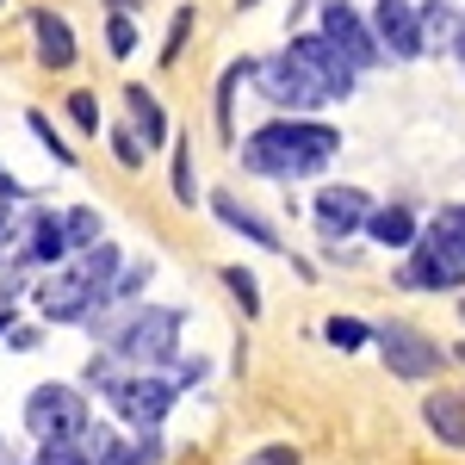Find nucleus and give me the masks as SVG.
Instances as JSON below:
<instances>
[{
  "mask_svg": "<svg viewBox=\"0 0 465 465\" xmlns=\"http://www.w3.org/2000/svg\"><path fill=\"white\" fill-rule=\"evenodd\" d=\"M32 32H37V63L44 69H74V32L63 25V13H44L37 6Z\"/></svg>",
  "mask_w": 465,
  "mask_h": 465,
  "instance_id": "ddd939ff",
  "label": "nucleus"
},
{
  "mask_svg": "<svg viewBox=\"0 0 465 465\" xmlns=\"http://www.w3.org/2000/svg\"><path fill=\"white\" fill-rule=\"evenodd\" d=\"M440 230H447V236L465 249V205H447V212H440Z\"/></svg>",
  "mask_w": 465,
  "mask_h": 465,
  "instance_id": "2f4dec72",
  "label": "nucleus"
},
{
  "mask_svg": "<svg viewBox=\"0 0 465 465\" xmlns=\"http://www.w3.org/2000/svg\"><path fill=\"white\" fill-rule=\"evenodd\" d=\"M155 460H162V440H155V434H143V440L124 447V465H155Z\"/></svg>",
  "mask_w": 465,
  "mask_h": 465,
  "instance_id": "c85d7f7f",
  "label": "nucleus"
},
{
  "mask_svg": "<svg viewBox=\"0 0 465 465\" xmlns=\"http://www.w3.org/2000/svg\"><path fill=\"white\" fill-rule=\"evenodd\" d=\"M453 56H465V25H460V37H453Z\"/></svg>",
  "mask_w": 465,
  "mask_h": 465,
  "instance_id": "c9c22d12",
  "label": "nucleus"
},
{
  "mask_svg": "<svg viewBox=\"0 0 465 465\" xmlns=\"http://www.w3.org/2000/svg\"><path fill=\"white\" fill-rule=\"evenodd\" d=\"M106 354L124 360L131 372H155V366H168L180 354V311L168 304H143L137 317L112 322L106 329Z\"/></svg>",
  "mask_w": 465,
  "mask_h": 465,
  "instance_id": "7ed1b4c3",
  "label": "nucleus"
},
{
  "mask_svg": "<svg viewBox=\"0 0 465 465\" xmlns=\"http://www.w3.org/2000/svg\"><path fill=\"white\" fill-rule=\"evenodd\" d=\"M212 212L223 217V223H230V230H242V236H249L254 249H280V230H273V223H267V217H254L249 205H242V199H236V193H217V199H212Z\"/></svg>",
  "mask_w": 465,
  "mask_h": 465,
  "instance_id": "2eb2a0df",
  "label": "nucleus"
},
{
  "mask_svg": "<svg viewBox=\"0 0 465 465\" xmlns=\"http://www.w3.org/2000/svg\"><path fill=\"white\" fill-rule=\"evenodd\" d=\"M460 317H465V298H460Z\"/></svg>",
  "mask_w": 465,
  "mask_h": 465,
  "instance_id": "e433bc0d",
  "label": "nucleus"
},
{
  "mask_svg": "<svg viewBox=\"0 0 465 465\" xmlns=\"http://www.w3.org/2000/svg\"><path fill=\"white\" fill-rule=\"evenodd\" d=\"M112 143H118V162H124V168H137V162H143V149H137L131 131H112Z\"/></svg>",
  "mask_w": 465,
  "mask_h": 465,
  "instance_id": "7c9ffc66",
  "label": "nucleus"
},
{
  "mask_svg": "<svg viewBox=\"0 0 465 465\" xmlns=\"http://www.w3.org/2000/svg\"><path fill=\"white\" fill-rule=\"evenodd\" d=\"M69 118L81 131H100V100L94 94H69Z\"/></svg>",
  "mask_w": 465,
  "mask_h": 465,
  "instance_id": "bb28decb",
  "label": "nucleus"
},
{
  "mask_svg": "<svg viewBox=\"0 0 465 465\" xmlns=\"http://www.w3.org/2000/svg\"><path fill=\"white\" fill-rule=\"evenodd\" d=\"M19 199H25V186H19L13 174H0V205H19Z\"/></svg>",
  "mask_w": 465,
  "mask_h": 465,
  "instance_id": "473e14b6",
  "label": "nucleus"
},
{
  "mask_svg": "<svg viewBox=\"0 0 465 465\" xmlns=\"http://www.w3.org/2000/svg\"><path fill=\"white\" fill-rule=\"evenodd\" d=\"M25 124H32L37 137H44V149H50V155H56V162H63V168H69V162H74V149H69V143H56V124H50V118H44V112H25Z\"/></svg>",
  "mask_w": 465,
  "mask_h": 465,
  "instance_id": "393cba45",
  "label": "nucleus"
},
{
  "mask_svg": "<svg viewBox=\"0 0 465 465\" xmlns=\"http://www.w3.org/2000/svg\"><path fill=\"white\" fill-rule=\"evenodd\" d=\"M341 149V131H329L317 118H273L242 143V168L249 174H273V180H304Z\"/></svg>",
  "mask_w": 465,
  "mask_h": 465,
  "instance_id": "f257e3e1",
  "label": "nucleus"
},
{
  "mask_svg": "<svg viewBox=\"0 0 465 465\" xmlns=\"http://www.w3.org/2000/svg\"><path fill=\"white\" fill-rule=\"evenodd\" d=\"M25 422H32L37 440H81L87 429V397L74 385H37L25 397Z\"/></svg>",
  "mask_w": 465,
  "mask_h": 465,
  "instance_id": "423d86ee",
  "label": "nucleus"
},
{
  "mask_svg": "<svg viewBox=\"0 0 465 465\" xmlns=\"http://www.w3.org/2000/svg\"><path fill=\"white\" fill-rule=\"evenodd\" d=\"M87 379L106 391V403L131 422V429H143V434H155V422L174 410V397H180L162 372H118L112 360H94V366H87Z\"/></svg>",
  "mask_w": 465,
  "mask_h": 465,
  "instance_id": "20e7f679",
  "label": "nucleus"
},
{
  "mask_svg": "<svg viewBox=\"0 0 465 465\" xmlns=\"http://www.w3.org/2000/svg\"><path fill=\"white\" fill-rule=\"evenodd\" d=\"M186 32H193V13H174V32H168V44H162V63H174V56H180Z\"/></svg>",
  "mask_w": 465,
  "mask_h": 465,
  "instance_id": "c756f323",
  "label": "nucleus"
},
{
  "mask_svg": "<svg viewBox=\"0 0 465 465\" xmlns=\"http://www.w3.org/2000/svg\"><path fill=\"white\" fill-rule=\"evenodd\" d=\"M422 416H429V429L447 440V447H465V397L460 391H434L422 403Z\"/></svg>",
  "mask_w": 465,
  "mask_h": 465,
  "instance_id": "dca6fc26",
  "label": "nucleus"
},
{
  "mask_svg": "<svg viewBox=\"0 0 465 465\" xmlns=\"http://www.w3.org/2000/svg\"><path fill=\"white\" fill-rule=\"evenodd\" d=\"M223 286L236 292L242 317H261V286H254V273H249V267H223Z\"/></svg>",
  "mask_w": 465,
  "mask_h": 465,
  "instance_id": "412c9836",
  "label": "nucleus"
},
{
  "mask_svg": "<svg viewBox=\"0 0 465 465\" xmlns=\"http://www.w3.org/2000/svg\"><path fill=\"white\" fill-rule=\"evenodd\" d=\"M372 341H379V354H385V366H391L397 379H429L434 366H440V341H429V335L410 329V322L372 329Z\"/></svg>",
  "mask_w": 465,
  "mask_h": 465,
  "instance_id": "1a4fd4ad",
  "label": "nucleus"
},
{
  "mask_svg": "<svg viewBox=\"0 0 465 465\" xmlns=\"http://www.w3.org/2000/svg\"><path fill=\"white\" fill-rule=\"evenodd\" d=\"M366 230H372V242H385V249H410L416 242V217L410 205H385V212L366 217Z\"/></svg>",
  "mask_w": 465,
  "mask_h": 465,
  "instance_id": "f3484780",
  "label": "nucleus"
},
{
  "mask_svg": "<svg viewBox=\"0 0 465 465\" xmlns=\"http://www.w3.org/2000/svg\"><path fill=\"white\" fill-rule=\"evenodd\" d=\"M106 50H112V56H131V50H137V25L112 13V25H106Z\"/></svg>",
  "mask_w": 465,
  "mask_h": 465,
  "instance_id": "a878e982",
  "label": "nucleus"
},
{
  "mask_svg": "<svg viewBox=\"0 0 465 465\" xmlns=\"http://www.w3.org/2000/svg\"><path fill=\"white\" fill-rule=\"evenodd\" d=\"M124 106H131L137 124H143V149L168 143V118H162V106H155V94H149V87H124Z\"/></svg>",
  "mask_w": 465,
  "mask_h": 465,
  "instance_id": "a211bd4d",
  "label": "nucleus"
},
{
  "mask_svg": "<svg viewBox=\"0 0 465 465\" xmlns=\"http://www.w3.org/2000/svg\"><path fill=\"white\" fill-rule=\"evenodd\" d=\"M403 286H422V292H460L465 286V249L434 223L429 236L410 242V267H403Z\"/></svg>",
  "mask_w": 465,
  "mask_h": 465,
  "instance_id": "39448f33",
  "label": "nucleus"
},
{
  "mask_svg": "<svg viewBox=\"0 0 465 465\" xmlns=\"http://www.w3.org/2000/svg\"><path fill=\"white\" fill-rule=\"evenodd\" d=\"M0 6H6V0H0Z\"/></svg>",
  "mask_w": 465,
  "mask_h": 465,
  "instance_id": "58836bf2",
  "label": "nucleus"
},
{
  "mask_svg": "<svg viewBox=\"0 0 465 465\" xmlns=\"http://www.w3.org/2000/svg\"><path fill=\"white\" fill-rule=\"evenodd\" d=\"M242 465H298V447H286V440H273V447H254Z\"/></svg>",
  "mask_w": 465,
  "mask_h": 465,
  "instance_id": "cd10ccee",
  "label": "nucleus"
},
{
  "mask_svg": "<svg viewBox=\"0 0 465 465\" xmlns=\"http://www.w3.org/2000/svg\"><path fill=\"white\" fill-rule=\"evenodd\" d=\"M322 335H329V348H341V354H354V348H366V341H372V329H366L360 317H329V329H322Z\"/></svg>",
  "mask_w": 465,
  "mask_h": 465,
  "instance_id": "aec40b11",
  "label": "nucleus"
},
{
  "mask_svg": "<svg viewBox=\"0 0 465 465\" xmlns=\"http://www.w3.org/2000/svg\"><path fill=\"white\" fill-rule=\"evenodd\" d=\"M63 254H69V242H63V223H56L50 212H37L32 223H25V249H19V261H25V267H56Z\"/></svg>",
  "mask_w": 465,
  "mask_h": 465,
  "instance_id": "4468645a",
  "label": "nucleus"
},
{
  "mask_svg": "<svg viewBox=\"0 0 465 465\" xmlns=\"http://www.w3.org/2000/svg\"><path fill=\"white\" fill-rule=\"evenodd\" d=\"M317 37H322V44H335V50L354 63V74L372 69V63L385 56V50L372 44V32H366V19H360L348 0H322V32H317Z\"/></svg>",
  "mask_w": 465,
  "mask_h": 465,
  "instance_id": "9d476101",
  "label": "nucleus"
},
{
  "mask_svg": "<svg viewBox=\"0 0 465 465\" xmlns=\"http://www.w3.org/2000/svg\"><path fill=\"white\" fill-rule=\"evenodd\" d=\"M131 6H137V0H112V13H118V19H124V13H131Z\"/></svg>",
  "mask_w": 465,
  "mask_h": 465,
  "instance_id": "72a5a7b5",
  "label": "nucleus"
},
{
  "mask_svg": "<svg viewBox=\"0 0 465 465\" xmlns=\"http://www.w3.org/2000/svg\"><path fill=\"white\" fill-rule=\"evenodd\" d=\"M254 81H261V100H273V106H286L292 118L298 112H317L322 106V87L311 81V74L298 69L292 56H267V63H254Z\"/></svg>",
  "mask_w": 465,
  "mask_h": 465,
  "instance_id": "6e6552de",
  "label": "nucleus"
},
{
  "mask_svg": "<svg viewBox=\"0 0 465 465\" xmlns=\"http://www.w3.org/2000/svg\"><path fill=\"white\" fill-rule=\"evenodd\" d=\"M372 217V205H366V193L360 186H329V193H317V223H322V242H341L348 230H360Z\"/></svg>",
  "mask_w": 465,
  "mask_h": 465,
  "instance_id": "f8f14e48",
  "label": "nucleus"
},
{
  "mask_svg": "<svg viewBox=\"0 0 465 465\" xmlns=\"http://www.w3.org/2000/svg\"><path fill=\"white\" fill-rule=\"evenodd\" d=\"M460 360H465V341H460Z\"/></svg>",
  "mask_w": 465,
  "mask_h": 465,
  "instance_id": "4c0bfd02",
  "label": "nucleus"
},
{
  "mask_svg": "<svg viewBox=\"0 0 465 465\" xmlns=\"http://www.w3.org/2000/svg\"><path fill=\"white\" fill-rule=\"evenodd\" d=\"M186 143H193V137H186ZM186 143L174 149V199H180V205L199 199V186H193V149H186Z\"/></svg>",
  "mask_w": 465,
  "mask_h": 465,
  "instance_id": "5701e85b",
  "label": "nucleus"
},
{
  "mask_svg": "<svg viewBox=\"0 0 465 465\" xmlns=\"http://www.w3.org/2000/svg\"><path fill=\"white\" fill-rule=\"evenodd\" d=\"M112 280H118V242H94V249L74 254L63 273H50L37 286V311L50 322H87L106 311Z\"/></svg>",
  "mask_w": 465,
  "mask_h": 465,
  "instance_id": "f03ea898",
  "label": "nucleus"
},
{
  "mask_svg": "<svg viewBox=\"0 0 465 465\" xmlns=\"http://www.w3.org/2000/svg\"><path fill=\"white\" fill-rule=\"evenodd\" d=\"M460 63H465V56H460Z\"/></svg>",
  "mask_w": 465,
  "mask_h": 465,
  "instance_id": "ea45409f",
  "label": "nucleus"
},
{
  "mask_svg": "<svg viewBox=\"0 0 465 465\" xmlns=\"http://www.w3.org/2000/svg\"><path fill=\"white\" fill-rule=\"evenodd\" d=\"M0 335H13V311H0Z\"/></svg>",
  "mask_w": 465,
  "mask_h": 465,
  "instance_id": "f704fd0d",
  "label": "nucleus"
},
{
  "mask_svg": "<svg viewBox=\"0 0 465 465\" xmlns=\"http://www.w3.org/2000/svg\"><path fill=\"white\" fill-rule=\"evenodd\" d=\"M37 465H87L81 440H37Z\"/></svg>",
  "mask_w": 465,
  "mask_h": 465,
  "instance_id": "b1692460",
  "label": "nucleus"
},
{
  "mask_svg": "<svg viewBox=\"0 0 465 465\" xmlns=\"http://www.w3.org/2000/svg\"><path fill=\"white\" fill-rule=\"evenodd\" d=\"M56 223H63V242H69V249H94V242H100V212H87V205L69 212V217H56Z\"/></svg>",
  "mask_w": 465,
  "mask_h": 465,
  "instance_id": "6ab92c4d",
  "label": "nucleus"
},
{
  "mask_svg": "<svg viewBox=\"0 0 465 465\" xmlns=\"http://www.w3.org/2000/svg\"><path fill=\"white\" fill-rule=\"evenodd\" d=\"M149 273H155L149 261H137V267H124V273L112 280V298H106V304H131V298H137V292L149 286Z\"/></svg>",
  "mask_w": 465,
  "mask_h": 465,
  "instance_id": "4be33fe9",
  "label": "nucleus"
},
{
  "mask_svg": "<svg viewBox=\"0 0 465 465\" xmlns=\"http://www.w3.org/2000/svg\"><path fill=\"white\" fill-rule=\"evenodd\" d=\"M372 44L410 63V56L429 50V32H422V19H416L410 0H379V6H372Z\"/></svg>",
  "mask_w": 465,
  "mask_h": 465,
  "instance_id": "9b49d317",
  "label": "nucleus"
},
{
  "mask_svg": "<svg viewBox=\"0 0 465 465\" xmlns=\"http://www.w3.org/2000/svg\"><path fill=\"white\" fill-rule=\"evenodd\" d=\"M286 56L322 87V100H348V94H354V63H348L335 44H322L317 32H298V37L286 44Z\"/></svg>",
  "mask_w": 465,
  "mask_h": 465,
  "instance_id": "0eeeda50",
  "label": "nucleus"
}]
</instances>
